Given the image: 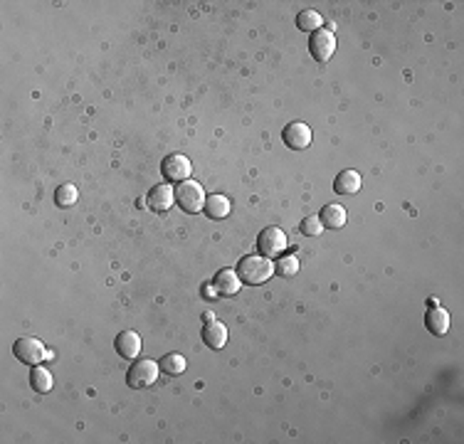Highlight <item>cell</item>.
Returning a JSON list of instances; mask_svg holds the SVG:
<instances>
[{"mask_svg": "<svg viewBox=\"0 0 464 444\" xmlns=\"http://www.w3.org/2000/svg\"><path fill=\"white\" fill-rule=\"evenodd\" d=\"M237 274L242 279V284H252V287H259V284L269 282L274 274V264L269 257L264 254H249L242 262L237 264Z\"/></svg>", "mask_w": 464, "mask_h": 444, "instance_id": "6da1fadb", "label": "cell"}, {"mask_svg": "<svg viewBox=\"0 0 464 444\" xmlns=\"http://www.w3.org/2000/svg\"><path fill=\"white\" fill-rule=\"evenodd\" d=\"M206 191H203L201 183L196 181H183L176 186V205L181 208L188 215H196L206 208Z\"/></svg>", "mask_w": 464, "mask_h": 444, "instance_id": "7a4b0ae2", "label": "cell"}, {"mask_svg": "<svg viewBox=\"0 0 464 444\" xmlns=\"http://www.w3.org/2000/svg\"><path fill=\"white\" fill-rule=\"evenodd\" d=\"M13 353H15V358H18V361L25 363V366H40L42 361L52 358V356H49V351L37 341V338H30V336L18 338V341H15V346H13Z\"/></svg>", "mask_w": 464, "mask_h": 444, "instance_id": "3957f363", "label": "cell"}, {"mask_svg": "<svg viewBox=\"0 0 464 444\" xmlns=\"http://www.w3.org/2000/svg\"><path fill=\"white\" fill-rule=\"evenodd\" d=\"M158 371H161V366H158L156 361H136L131 368H129V373H126L129 388H136V390H141V388L153 385V383L158 380Z\"/></svg>", "mask_w": 464, "mask_h": 444, "instance_id": "277c9868", "label": "cell"}, {"mask_svg": "<svg viewBox=\"0 0 464 444\" xmlns=\"http://www.w3.org/2000/svg\"><path fill=\"white\" fill-rule=\"evenodd\" d=\"M287 234H284L282 227H274V224H269V227H264L262 232H259L257 237V247L259 252L264 254V257H279V254L287 249Z\"/></svg>", "mask_w": 464, "mask_h": 444, "instance_id": "5b68a950", "label": "cell"}, {"mask_svg": "<svg viewBox=\"0 0 464 444\" xmlns=\"http://www.w3.org/2000/svg\"><path fill=\"white\" fill-rule=\"evenodd\" d=\"M161 173L166 181L171 183H183V181H191V173H193V163L188 161L183 153H171L166 161L161 163Z\"/></svg>", "mask_w": 464, "mask_h": 444, "instance_id": "8992f818", "label": "cell"}, {"mask_svg": "<svg viewBox=\"0 0 464 444\" xmlns=\"http://www.w3.org/2000/svg\"><path fill=\"white\" fill-rule=\"evenodd\" d=\"M282 138L289 148H294V151H304V148L311 146L314 133H311V128H309V124L292 121V124H287V128L282 131Z\"/></svg>", "mask_w": 464, "mask_h": 444, "instance_id": "52a82bcc", "label": "cell"}, {"mask_svg": "<svg viewBox=\"0 0 464 444\" xmlns=\"http://www.w3.org/2000/svg\"><path fill=\"white\" fill-rule=\"evenodd\" d=\"M206 326H203V341H206L208 348L213 351H220L227 343V326L222 321H218L213 313H206Z\"/></svg>", "mask_w": 464, "mask_h": 444, "instance_id": "ba28073f", "label": "cell"}, {"mask_svg": "<svg viewBox=\"0 0 464 444\" xmlns=\"http://www.w3.org/2000/svg\"><path fill=\"white\" fill-rule=\"evenodd\" d=\"M309 47H311V54L316 62H328L333 57V52H336V37H333L331 30H319V32L311 35Z\"/></svg>", "mask_w": 464, "mask_h": 444, "instance_id": "9c48e42d", "label": "cell"}, {"mask_svg": "<svg viewBox=\"0 0 464 444\" xmlns=\"http://www.w3.org/2000/svg\"><path fill=\"white\" fill-rule=\"evenodd\" d=\"M173 203H176V191H173V186H168V183H161V186H156L148 193V208L156 212L171 210Z\"/></svg>", "mask_w": 464, "mask_h": 444, "instance_id": "30bf717a", "label": "cell"}, {"mask_svg": "<svg viewBox=\"0 0 464 444\" xmlns=\"http://www.w3.org/2000/svg\"><path fill=\"white\" fill-rule=\"evenodd\" d=\"M213 287L218 289V294L222 296H234L242 289V279H239L237 269H220L213 279Z\"/></svg>", "mask_w": 464, "mask_h": 444, "instance_id": "8fae6325", "label": "cell"}, {"mask_svg": "<svg viewBox=\"0 0 464 444\" xmlns=\"http://www.w3.org/2000/svg\"><path fill=\"white\" fill-rule=\"evenodd\" d=\"M114 346H117L119 356L126 358V361H133L141 353V338H138L136 331H121L117 336V341H114Z\"/></svg>", "mask_w": 464, "mask_h": 444, "instance_id": "7c38bea8", "label": "cell"}, {"mask_svg": "<svg viewBox=\"0 0 464 444\" xmlns=\"http://www.w3.org/2000/svg\"><path fill=\"white\" fill-rule=\"evenodd\" d=\"M363 181H361V173L358 171H341L336 176V181H333V191L338 193V196H356L358 191H361Z\"/></svg>", "mask_w": 464, "mask_h": 444, "instance_id": "4fadbf2b", "label": "cell"}, {"mask_svg": "<svg viewBox=\"0 0 464 444\" xmlns=\"http://www.w3.org/2000/svg\"><path fill=\"white\" fill-rule=\"evenodd\" d=\"M206 215L210 217V220H225L227 215H230V210H232V203L227 200L225 196H210L206 200Z\"/></svg>", "mask_w": 464, "mask_h": 444, "instance_id": "5bb4252c", "label": "cell"}, {"mask_svg": "<svg viewBox=\"0 0 464 444\" xmlns=\"http://www.w3.org/2000/svg\"><path fill=\"white\" fill-rule=\"evenodd\" d=\"M427 328H430L435 336H445L447 331H450V313L445 311V308L440 306H432L430 311H427Z\"/></svg>", "mask_w": 464, "mask_h": 444, "instance_id": "9a60e30c", "label": "cell"}, {"mask_svg": "<svg viewBox=\"0 0 464 444\" xmlns=\"http://www.w3.org/2000/svg\"><path fill=\"white\" fill-rule=\"evenodd\" d=\"M319 220L323 222V227L338 229V227H343V224H346V210H343L338 203H328V205H323Z\"/></svg>", "mask_w": 464, "mask_h": 444, "instance_id": "2e32d148", "label": "cell"}, {"mask_svg": "<svg viewBox=\"0 0 464 444\" xmlns=\"http://www.w3.org/2000/svg\"><path fill=\"white\" fill-rule=\"evenodd\" d=\"M158 366H161V371L166 373V376H183L188 363L181 353H168V356H163L161 361H158Z\"/></svg>", "mask_w": 464, "mask_h": 444, "instance_id": "e0dca14e", "label": "cell"}, {"mask_svg": "<svg viewBox=\"0 0 464 444\" xmlns=\"http://www.w3.org/2000/svg\"><path fill=\"white\" fill-rule=\"evenodd\" d=\"M321 25H323V18L316 10H302V13L297 15V28L304 30V32H319Z\"/></svg>", "mask_w": 464, "mask_h": 444, "instance_id": "ac0fdd59", "label": "cell"}, {"mask_svg": "<svg viewBox=\"0 0 464 444\" xmlns=\"http://www.w3.org/2000/svg\"><path fill=\"white\" fill-rule=\"evenodd\" d=\"M30 385L35 392H49L52 390V376H49L47 368L32 366V376H30Z\"/></svg>", "mask_w": 464, "mask_h": 444, "instance_id": "d6986e66", "label": "cell"}, {"mask_svg": "<svg viewBox=\"0 0 464 444\" xmlns=\"http://www.w3.org/2000/svg\"><path fill=\"white\" fill-rule=\"evenodd\" d=\"M299 269H302V264H299V259L294 257V254H289V257H282V259L274 262V274H279V277H284V279L297 277Z\"/></svg>", "mask_w": 464, "mask_h": 444, "instance_id": "ffe728a7", "label": "cell"}, {"mask_svg": "<svg viewBox=\"0 0 464 444\" xmlns=\"http://www.w3.org/2000/svg\"><path fill=\"white\" fill-rule=\"evenodd\" d=\"M77 198H79V193L72 183H62V186L54 191V203H57L59 208H72L74 203H77Z\"/></svg>", "mask_w": 464, "mask_h": 444, "instance_id": "44dd1931", "label": "cell"}, {"mask_svg": "<svg viewBox=\"0 0 464 444\" xmlns=\"http://www.w3.org/2000/svg\"><path fill=\"white\" fill-rule=\"evenodd\" d=\"M323 222L319 220L316 215H311V217H307V220L302 222V234H307V237H319V234L323 232Z\"/></svg>", "mask_w": 464, "mask_h": 444, "instance_id": "7402d4cb", "label": "cell"}, {"mask_svg": "<svg viewBox=\"0 0 464 444\" xmlns=\"http://www.w3.org/2000/svg\"><path fill=\"white\" fill-rule=\"evenodd\" d=\"M203 294H206V296H213V299H215L218 289H215V287H206V289H203Z\"/></svg>", "mask_w": 464, "mask_h": 444, "instance_id": "603a6c76", "label": "cell"}]
</instances>
